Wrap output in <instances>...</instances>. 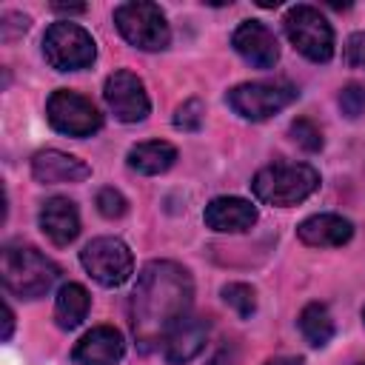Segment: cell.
Instances as JSON below:
<instances>
[{
    "label": "cell",
    "mask_w": 365,
    "mask_h": 365,
    "mask_svg": "<svg viewBox=\"0 0 365 365\" xmlns=\"http://www.w3.org/2000/svg\"><path fill=\"white\" fill-rule=\"evenodd\" d=\"M191 297L194 282L182 265L171 259H154L140 271L128 314L134 339L143 351H151L154 345L165 342L174 325L188 317Z\"/></svg>",
    "instance_id": "1"
},
{
    "label": "cell",
    "mask_w": 365,
    "mask_h": 365,
    "mask_svg": "<svg viewBox=\"0 0 365 365\" xmlns=\"http://www.w3.org/2000/svg\"><path fill=\"white\" fill-rule=\"evenodd\" d=\"M0 277L9 294L20 299H37L57 282L60 268L46 254H40L34 245L11 242L3 248Z\"/></svg>",
    "instance_id": "2"
},
{
    "label": "cell",
    "mask_w": 365,
    "mask_h": 365,
    "mask_svg": "<svg viewBox=\"0 0 365 365\" xmlns=\"http://www.w3.org/2000/svg\"><path fill=\"white\" fill-rule=\"evenodd\" d=\"M319 185V174L305 163H274L254 174V197L268 205H297Z\"/></svg>",
    "instance_id": "3"
},
{
    "label": "cell",
    "mask_w": 365,
    "mask_h": 365,
    "mask_svg": "<svg viewBox=\"0 0 365 365\" xmlns=\"http://www.w3.org/2000/svg\"><path fill=\"white\" fill-rule=\"evenodd\" d=\"M43 57L57 71H77L94 63L97 46L83 26L60 20L51 23L48 31L43 34Z\"/></svg>",
    "instance_id": "4"
},
{
    "label": "cell",
    "mask_w": 365,
    "mask_h": 365,
    "mask_svg": "<svg viewBox=\"0 0 365 365\" xmlns=\"http://www.w3.org/2000/svg\"><path fill=\"white\" fill-rule=\"evenodd\" d=\"M114 23H117L120 34L131 46H137L143 51H160L171 40L165 14L160 11V6L145 3V0H134V3L117 6L114 9Z\"/></svg>",
    "instance_id": "5"
},
{
    "label": "cell",
    "mask_w": 365,
    "mask_h": 365,
    "mask_svg": "<svg viewBox=\"0 0 365 365\" xmlns=\"http://www.w3.org/2000/svg\"><path fill=\"white\" fill-rule=\"evenodd\" d=\"M285 34L294 43V48L314 60V63H328L334 57V29L331 23L319 14L314 6H294L285 14Z\"/></svg>",
    "instance_id": "6"
},
{
    "label": "cell",
    "mask_w": 365,
    "mask_h": 365,
    "mask_svg": "<svg viewBox=\"0 0 365 365\" xmlns=\"http://www.w3.org/2000/svg\"><path fill=\"white\" fill-rule=\"evenodd\" d=\"M80 262L88 271L91 279H97L106 288L123 285L134 271V257L128 245L117 237H97L80 251Z\"/></svg>",
    "instance_id": "7"
},
{
    "label": "cell",
    "mask_w": 365,
    "mask_h": 365,
    "mask_svg": "<svg viewBox=\"0 0 365 365\" xmlns=\"http://www.w3.org/2000/svg\"><path fill=\"white\" fill-rule=\"evenodd\" d=\"M297 97H299V91L291 83H242L228 91V106L240 117L259 123V120H268L277 111L288 108Z\"/></svg>",
    "instance_id": "8"
},
{
    "label": "cell",
    "mask_w": 365,
    "mask_h": 365,
    "mask_svg": "<svg viewBox=\"0 0 365 365\" xmlns=\"http://www.w3.org/2000/svg\"><path fill=\"white\" fill-rule=\"evenodd\" d=\"M46 117H48L54 131L68 134V137H91L103 125V117L94 108V103L77 91H68V88H60L48 97Z\"/></svg>",
    "instance_id": "9"
},
{
    "label": "cell",
    "mask_w": 365,
    "mask_h": 365,
    "mask_svg": "<svg viewBox=\"0 0 365 365\" xmlns=\"http://www.w3.org/2000/svg\"><path fill=\"white\" fill-rule=\"evenodd\" d=\"M106 103L108 108L114 111L117 120L123 123H140L148 117L151 111V103H148V94H145V86L137 74L131 71H114L108 80H106Z\"/></svg>",
    "instance_id": "10"
},
{
    "label": "cell",
    "mask_w": 365,
    "mask_h": 365,
    "mask_svg": "<svg viewBox=\"0 0 365 365\" xmlns=\"http://www.w3.org/2000/svg\"><path fill=\"white\" fill-rule=\"evenodd\" d=\"M237 54L257 66V68H274V63L279 60V46H277V37L268 26H262L259 20H245L240 23V29L234 31L231 37Z\"/></svg>",
    "instance_id": "11"
},
{
    "label": "cell",
    "mask_w": 365,
    "mask_h": 365,
    "mask_svg": "<svg viewBox=\"0 0 365 365\" xmlns=\"http://www.w3.org/2000/svg\"><path fill=\"white\" fill-rule=\"evenodd\" d=\"M123 354H125L123 334L111 325H97L74 345L71 359L77 365H117Z\"/></svg>",
    "instance_id": "12"
},
{
    "label": "cell",
    "mask_w": 365,
    "mask_h": 365,
    "mask_svg": "<svg viewBox=\"0 0 365 365\" xmlns=\"http://www.w3.org/2000/svg\"><path fill=\"white\" fill-rule=\"evenodd\" d=\"M208 331H211L208 319H202V317H182L174 325V331L165 336V342H163L165 362L168 365H185V362H191L205 348Z\"/></svg>",
    "instance_id": "13"
},
{
    "label": "cell",
    "mask_w": 365,
    "mask_h": 365,
    "mask_svg": "<svg viewBox=\"0 0 365 365\" xmlns=\"http://www.w3.org/2000/svg\"><path fill=\"white\" fill-rule=\"evenodd\" d=\"M31 174L37 182H46V185H54V182H83L91 168L66 154V151H57V148H46V151H37L34 160H31Z\"/></svg>",
    "instance_id": "14"
},
{
    "label": "cell",
    "mask_w": 365,
    "mask_h": 365,
    "mask_svg": "<svg viewBox=\"0 0 365 365\" xmlns=\"http://www.w3.org/2000/svg\"><path fill=\"white\" fill-rule=\"evenodd\" d=\"M202 220L214 231L237 234V231H248L257 222V208L242 197H217L205 205Z\"/></svg>",
    "instance_id": "15"
},
{
    "label": "cell",
    "mask_w": 365,
    "mask_h": 365,
    "mask_svg": "<svg viewBox=\"0 0 365 365\" xmlns=\"http://www.w3.org/2000/svg\"><path fill=\"white\" fill-rule=\"evenodd\" d=\"M40 228L54 245H68L80 234V214L68 197H48L40 208Z\"/></svg>",
    "instance_id": "16"
},
{
    "label": "cell",
    "mask_w": 365,
    "mask_h": 365,
    "mask_svg": "<svg viewBox=\"0 0 365 365\" xmlns=\"http://www.w3.org/2000/svg\"><path fill=\"white\" fill-rule=\"evenodd\" d=\"M297 237L311 248H336L354 237V225L339 214H314L297 225Z\"/></svg>",
    "instance_id": "17"
},
{
    "label": "cell",
    "mask_w": 365,
    "mask_h": 365,
    "mask_svg": "<svg viewBox=\"0 0 365 365\" xmlns=\"http://www.w3.org/2000/svg\"><path fill=\"white\" fill-rule=\"evenodd\" d=\"M177 160V148L165 140H148V143H137L128 151V168H134L137 174H163L174 165Z\"/></svg>",
    "instance_id": "18"
},
{
    "label": "cell",
    "mask_w": 365,
    "mask_h": 365,
    "mask_svg": "<svg viewBox=\"0 0 365 365\" xmlns=\"http://www.w3.org/2000/svg\"><path fill=\"white\" fill-rule=\"evenodd\" d=\"M88 291L80 285V282H66L60 291H57V299H54V319L63 331H71L77 328L86 314H88Z\"/></svg>",
    "instance_id": "19"
},
{
    "label": "cell",
    "mask_w": 365,
    "mask_h": 365,
    "mask_svg": "<svg viewBox=\"0 0 365 365\" xmlns=\"http://www.w3.org/2000/svg\"><path fill=\"white\" fill-rule=\"evenodd\" d=\"M299 331L308 339V345H314V348L328 345L331 336H334V319H331L328 308L319 305V302L305 305L302 314H299Z\"/></svg>",
    "instance_id": "20"
},
{
    "label": "cell",
    "mask_w": 365,
    "mask_h": 365,
    "mask_svg": "<svg viewBox=\"0 0 365 365\" xmlns=\"http://www.w3.org/2000/svg\"><path fill=\"white\" fill-rule=\"evenodd\" d=\"M222 299H225V305H231L240 317H251V314L257 311V294H254V288L245 285V282H228V285L222 288Z\"/></svg>",
    "instance_id": "21"
},
{
    "label": "cell",
    "mask_w": 365,
    "mask_h": 365,
    "mask_svg": "<svg viewBox=\"0 0 365 365\" xmlns=\"http://www.w3.org/2000/svg\"><path fill=\"white\" fill-rule=\"evenodd\" d=\"M291 137H294V143L302 145L305 151H319V148H322V134H319V128H317L308 117H299V120L291 123Z\"/></svg>",
    "instance_id": "22"
},
{
    "label": "cell",
    "mask_w": 365,
    "mask_h": 365,
    "mask_svg": "<svg viewBox=\"0 0 365 365\" xmlns=\"http://www.w3.org/2000/svg\"><path fill=\"white\" fill-rule=\"evenodd\" d=\"M202 114H205L202 103H200L197 97H191V100H185L182 106H177V111H174V125L182 128V131H197V128L202 125Z\"/></svg>",
    "instance_id": "23"
},
{
    "label": "cell",
    "mask_w": 365,
    "mask_h": 365,
    "mask_svg": "<svg viewBox=\"0 0 365 365\" xmlns=\"http://www.w3.org/2000/svg\"><path fill=\"white\" fill-rule=\"evenodd\" d=\"M339 108L345 117L356 120L362 111H365V88L359 83H348L342 91H339Z\"/></svg>",
    "instance_id": "24"
},
{
    "label": "cell",
    "mask_w": 365,
    "mask_h": 365,
    "mask_svg": "<svg viewBox=\"0 0 365 365\" xmlns=\"http://www.w3.org/2000/svg\"><path fill=\"white\" fill-rule=\"evenodd\" d=\"M125 208H128V202H125V197H123L120 191H114V188H103V191L97 194V211H100L103 217H108V220L123 217Z\"/></svg>",
    "instance_id": "25"
},
{
    "label": "cell",
    "mask_w": 365,
    "mask_h": 365,
    "mask_svg": "<svg viewBox=\"0 0 365 365\" xmlns=\"http://www.w3.org/2000/svg\"><path fill=\"white\" fill-rule=\"evenodd\" d=\"M345 63L351 68H365V31H356L345 43Z\"/></svg>",
    "instance_id": "26"
},
{
    "label": "cell",
    "mask_w": 365,
    "mask_h": 365,
    "mask_svg": "<svg viewBox=\"0 0 365 365\" xmlns=\"http://www.w3.org/2000/svg\"><path fill=\"white\" fill-rule=\"evenodd\" d=\"M26 29H29V17H26V14H14V11H9V14H3L0 37H3V40H14V37L23 34Z\"/></svg>",
    "instance_id": "27"
},
{
    "label": "cell",
    "mask_w": 365,
    "mask_h": 365,
    "mask_svg": "<svg viewBox=\"0 0 365 365\" xmlns=\"http://www.w3.org/2000/svg\"><path fill=\"white\" fill-rule=\"evenodd\" d=\"M11 331H14V314L9 305H3V339H9Z\"/></svg>",
    "instance_id": "28"
},
{
    "label": "cell",
    "mask_w": 365,
    "mask_h": 365,
    "mask_svg": "<svg viewBox=\"0 0 365 365\" xmlns=\"http://www.w3.org/2000/svg\"><path fill=\"white\" fill-rule=\"evenodd\" d=\"M265 365H302V359L299 356H271V359H265Z\"/></svg>",
    "instance_id": "29"
},
{
    "label": "cell",
    "mask_w": 365,
    "mask_h": 365,
    "mask_svg": "<svg viewBox=\"0 0 365 365\" xmlns=\"http://www.w3.org/2000/svg\"><path fill=\"white\" fill-rule=\"evenodd\" d=\"M208 365H234V354H231V351H220V354L211 356Z\"/></svg>",
    "instance_id": "30"
},
{
    "label": "cell",
    "mask_w": 365,
    "mask_h": 365,
    "mask_svg": "<svg viewBox=\"0 0 365 365\" xmlns=\"http://www.w3.org/2000/svg\"><path fill=\"white\" fill-rule=\"evenodd\" d=\"M54 11H63V14H83L86 6H63V3H54Z\"/></svg>",
    "instance_id": "31"
},
{
    "label": "cell",
    "mask_w": 365,
    "mask_h": 365,
    "mask_svg": "<svg viewBox=\"0 0 365 365\" xmlns=\"http://www.w3.org/2000/svg\"><path fill=\"white\" fill-rule=\"evenodd\" d=\"M356 365H365V362H356Z\"/></svg>",
    "instance_id": "32"
},
{
    "label": "cell",
    "mask_w": 365,
    "mask_h": 365,
    "mask_svg": "<svg viewBox=\"0 0 365 365\" xmlns=\"http://www.w3.org/2000/svg\"><path fill=\"white\" fill-rule=\"evenodd\" d=\"M362 319H365V311H362Z\"/></svg>",
    "instance_id": "33"
}]
</instances>
